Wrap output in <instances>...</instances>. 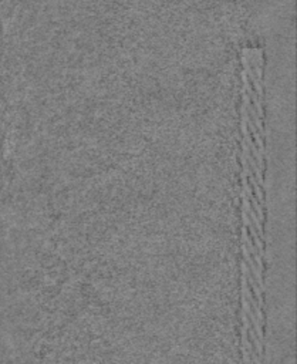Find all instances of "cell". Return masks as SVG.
I'll return each instance as SVG.
<instances>
[{"label":"cell","mask_w":297,"mask_h":364,"mask_svg":"<svg viewBox=\"0 0 297 364\" xmlns=\"http://www.w3.org/2000/svg\"><path fill=\"white\" fill-rule=\"evenodd\" d=\"M242 295H243V296L246 298V300L252 304V309L256 312V317H258V322H259L260 326H264V323H266V322H264V317H263V314H262V310H260L258 301L253 299L252 292H250V289L248 288V279H246L245 275L242 276Z\"/></svg>","instance_id":"6da1fadb"},{"label":"cell","mask_w":297,"mask_h":364,"mask_svg":"<svg viewBox=\"0 0 297 364\" xmlns=\"http://www.w3.org/2000/svg\"><path fill=\"white\" fill-rule=\"evenodd\" d=\"M242 270H243V273H245V276L248 279V282L250 283V286H252V289L255 292V295H256V298H258V300H259V307H264V301H263V298H262V293H260V289L259 286H258V283H256V280H255V277L253 275L250 273V270L248 269V266H246V262H242Z\"/></svg>","instance_id":"5b68a950"},{"label":"cell","mask_w":297,"mask_h":364,"mask_svg":"<svg viewBox=\"0 0 297 364\" xmlns=\"http://www.w3.org/2000/svg\"><path fill=\"white\" fill-rule=\"evenodd\" d=\"M242 236H243V242H245V245H246V248H248L249 253L253 256V261L258 264V269L262 272V270H263V264H262V259H260L259 253H258V249L255 248V245H253V242H252L250 236H248L246 226H243V228H242Z\"/></svg>","instance_id":"277c9868"},{"label":"cell","mask_w":297,"mask_h":364,"mask_svg":"<svg viewBox=\"0 0 297 364\" xmlns=\"http://www.w3.org/2000/svg\"><path fill=\"white\" fill-rule=\"evenodd\" d=\"M242 304H243V310H245V313L248 314V317L250 319V322H252V325L255 327V330H256V334H258V339L260 341H263L264 339V334H263V330H262V326L259 325V322H258V317H256V314L255 312L250 309V303L246 300V298L242 295Z\"/></svg>","instance_id":"3957f363"},{"label":"cell","mask_w":297,"mask_h":364,"mask_svg":"<svg viewBox=\"0 0 297 364\" xmlns=\"http://www.w3.org/2000/svg\"><path fill=\"white\" fill-rule=\"evenodd\" d=\"M242 219H243V224H245V226L250 229V235H252L253 242H255V243H256V246H258L259 256H264V245H263V240L259 238V235H258V232H256V229H255V225H253L252 219L249 218L248 212H246L245 209H242Z\"/></svg>","instance_id":"7a4b0ae2"},{"label":"cell","mask_w":297,"mask_h":364,"mask_svg":"<svg viewBox=\"0 0 297 364\" xmlns=\"http://www.w3.org/2000/svg\"><path fill=\"white\" fill-rule=\"evenodd\" d=\"M248 331L250 333V337L253 340V343H255V346H256V349H258V353H259L260 356H262V353H263V347H262V343H260V340L258 339V336H256V333L249 327Z\"/></svg>","instance_id":"8992f818"}]
</instances>
